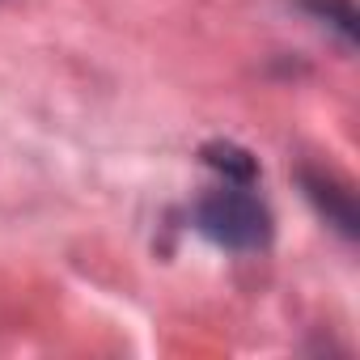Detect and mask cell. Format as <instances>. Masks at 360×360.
Here are the masks:
<instances>
[{
	"label": "cell",
	"instance_id": "1",
	"mask_svg": "<svg viewBox=\"0 0 360 360\" xmlns=\"http://www.w3.org/2000/svg\"><path fill=\"white\" fill-rule=\"evenodd\" d=\"M191 229L221 250L255 255V250L271 246L276 221H271V208L255 195V183H225L221 178V187H212L195 200Z\"/></svg>",
	"mask_w": 360,
	"mask_h": 360
},
{
	"label": "cell",
	"instance_id": "2",
	"mask_svg": "<svg viewBox=\"0 0 360 360\" xmlns=\"http://www.w3.org/2000/svg\"><path fill=\"white\" fill-rule=\"evenodd\" d=\"M301 191H305V200L318 208V217L330 225V229H339L347 242H356V233H360V217H356V195L339 183L335 174H326V169H314V165H301Z\"/></svg>",
	"mask_w": 360,
	"mask_h": 360
},
{
	"label": "cell",
	"instance_id": "3",
	"mask_svg": "<svg viewBox=\"0 0 360 360\" xmlns=\"http://www.w3.org/2000/svg\"><path fill=\"white\" fill-rule=\"evenodd\" d=\"M200 157H204L208 169H217L225 178V183H259V161L246 148L229 144V140H208L200 148Z\"/></svg>",
	"mask_w": 360,
	"mask_h": 360
},
{
	"label": "cell",
	"instance_id": "4",
	"mask_svg": "<svg viewBox=\"0 0 360 360\" xmlns=\"http://www.w3.org/2000/svg\"><path fill=\"white\" fill-rule=\"evenodd\" d=\"M301 9H309L318 22L335 26L343 34V43H356V9H352V0H301Z\"/></svg>",
	"mask_w": 360,
	"mask_h": 360
}]
</instances>
